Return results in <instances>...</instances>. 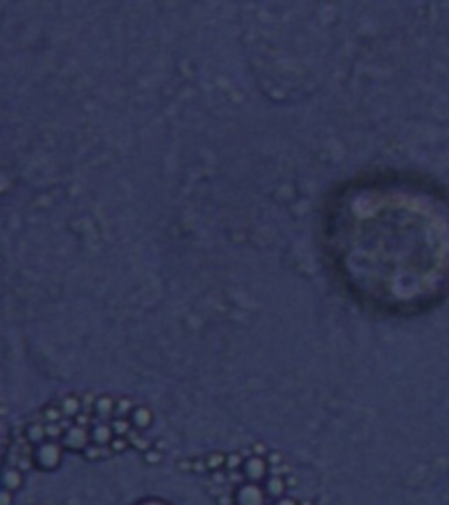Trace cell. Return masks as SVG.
Returning a JSON list of instances; mask_svg holds the SVG:
<instances>
[{
	"label": "cell",
	"instance_id": "6da1fadb",
	"mask_svg": "<svg viewBox=\"0 0 449 505\" xmlns=\"http://www.w3.org/2000/svg\"><path fill=\"white\" fill-rule=\"evenodd\" d=\"M323 251L358 304L393 316L449 297V195L407 172H372L328 197Z\"/></svg>",
	"mask_w": 449,
	"mask_h": 505
}]
</instances>
